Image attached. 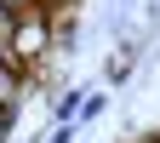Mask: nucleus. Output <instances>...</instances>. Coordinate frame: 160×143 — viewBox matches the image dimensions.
<instances>
[{"mask_svg": "<svg viewBox=\"0 0 160 143\" xmlns=\"http://www.w3.org/2000/svg\"><path fill=\"white\" fill-rule=\"evenodd\" d=\"M52 34H57V29H52V12H46V6L34 0V6H29L23 17H17V34H12L6 57H12L17 69H29V74H34V63H40V57L52 52Z\"/></svg>", "mask_w": 160, "mask_h": 143, "instance_id": "nucleus-1", "label": "nucleus"}, {"mask_svg": "<svg viewBox=\"0 0 160 143\" xmlns=\"http://www.w3.org/2000/svg\"><path fill=\"white\" fill-rule=\"evenodd\" d=\"M23 97H29V69H17L12 57H0V109L17 115V109H23Z\"/></svg>", "mask_w": 160, "mask_h": 143, "instance_id": "nucleus-2", "label": "nucleus"}, {"mask_svg": "<svg viewBox=\"0 0 160 143\" xmlns=\"http://www.w3.org/2000/svg\"><path fill=\"white\" fill-rule=\"evenodd\" d=\"M103 109H109V97H103V92H86V97H80V115H74V120H97Z\"/></svg>", "mask_w": 160, "mask_h": 143, "instance_id": "nucleus-3", "label": "nucleus"}, {"mask_svg": "<svg viewBox=\"0 0 160 143\" xmlns=\"http://www.w3.org/2000/svg\"><path fill=\"white\" fill-rule=\"evenodd\" d=\"M80 97H86V92H80V86H74V92H63V97H57V126H63V120H74V115H80Z\"/></svg>", "mask_w": 160, "mask_h": 143, "instance_id": "nucleus-4", "label": "nucleus"}, {"mask_svg": "<svg viewBox=\"0 0 160 143\" xmlns=\"http://www.w3.org/2000/svg\"><path fill=\"white\" fill-rule=\"evenodd\" d=\"M17 17H23V12H6V6H0V46H12V34H17Z\"/></svg>", "mask_w": 160, "mask_h": 143, "instance_id": "nucleus-5", "label": "nucleus"}]
</instances>
